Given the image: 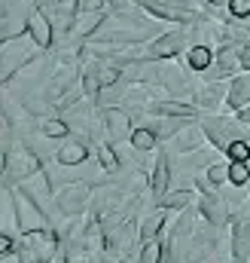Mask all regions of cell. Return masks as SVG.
Returning a JSON list of instances; mask_svg holds the SVG:
<instances>
[{
    "instance_id": "31",
    "label": "cell",
    "mask_w": 250,
    "mask_h": 263,
    "mask_svg": "<svg viewBox=\"0 0 250 263\" xmlns=\"http://www.w3.org/2000/svg\"><path fill=\"white\" fill-rule=\"evenodd\" d=\"M61 263H64V260H61Z\"/></svg>"
},
{
    "instance_id": "13",
    "label": "cell",
    "mask_w": 250,
    "mask_h": 263,
    "mask_svg": "<svg viewBox=\"0 0 250 263\" xmlns=\"http://www.w3.org/2000/svg\"><path fill=\"white\" fill-rule=\"evenodd\" d=\"M204 141H207V135L201 129V123L198 120H189L183 129L177 132L168 144H171V156H183V153H195V150H201L204 147Z\"/></svg>"
},
{
    "instance_id": "16",
    "label": "cell",
    "mask_w": 250,
    "mask_h": 263,
    "mask_svg": "<svg viewBox=\"0 0 250 263\" xmlns=\"http://www.w3.org/2000/svg\"><path fill=\"white\" fill-rule=\"evenodd\" d=\"M232 239V260L235 263H250V217L247 220H235L229 230Z\"/></svg>"
},
{
    "instance_id": "30",
    "label": "cell",
    "mask_w": 250,
    "mask_h": 263,
    "mask_svg": "<svg viewBox=\"0 0 250 263\" xmlns=\"http://www.w3.org/2000/svg\"><path fill=\"white\" fill-rule=\"evenodd\" d=\"M247 144H250V138H247Z\"/></svg>"
},
{
    "instance_id": "19",
    "label": "cell",
    "mask_w": 250,
    "mask_h": 263,
    "mask_svg": "<svg viewBox=\"0 0 250 263\" xmlns=\"http://www.w3.org/2000/svg\"><path fill=\"white\" fill-rule=\"evenodd\" d=\"M165 211H186L192 205H198V199H195V190L192 187H174V190H168L162 202H159Z\"/></svg>"
},
{
    "instance_id": "26",
    "label": "cell",
    "mask_w": 250,
    "mask_h": 263,
    "mask_svg": "<svg viewBox=\"0 0 250 263\" xmlns=\"http://www.w3.org/2000/svg\"><path fill=\"white\" fill-rule=\"evenodd\" d=\"M226 12H229V18H235V22H247L250 18V0H229V3H226Z\"/></svg>"
},
{
    "instance_id": "28",
    "label": "cell",
    "mask_w": 250,
    "mask_h": 263,
    "mask_svg": "<svg viewBox=\"0 0 250 263\" xmlns=\"http://www.w3.org/2000/svg\"><path fill=\"white\" fill-rule=\"evenodd\" d=\"M9 254H12V236L0 233V260H6Z\"/></svg>"
},
{
    "instance_id": "23",
    "label": "cell",
    "mask_w": 250,
    "mask_h": 263,
    "mask_svg": "<svg viewBox=\"0 0 250 263\" xmlns=\"http://www.w3.org/2000/svg\"><path fill=\"white\" fill-rule=\"evenodd\" d=\"M162 227H165V208L153 211V214H150V217L140 223V239H143V242H153V239H159Z\"/></svg>"
},
{
    "instance_id": "5",
    "label": "cell",
    "mask_w": 250,
    "mask_h": 263,
    "mask_svg": "<svg viewBox=\"0 0 250 263\" xmlns=\"http://www.w3.org/2000/svg\"><path fill=\"white\" fill-rule=\"evenodd\" d=\"M58 233L52 227L34 230V233H22V254L25 260H37V263H55L58 260Z\"/></svg>"
},
{
    "instance_id": "17",
    "label": "cell",
    "mask_w": 250,
    "mask_h": 263,
    "mask_svg": "<svg viewBox=\"0 0 250 263\" xmlns=\"http://www.w3.org/2000/svg\"><path fill=\"white\" fill-rule=\"evenodd\" d=\"M0 233H6V236L18 233L15 199H12V187H6V184H0Z\"/></svg>"
},
{
    "instance_id": "8",
    "label": "cell",
    "mask_w": 250,
    "mask_h": 263,
    "mask_svg": "<svg viewBox=\"0 0 250 263\" xmlns=\"http://www.w3.org/2000/svg\"><path fill=\"white\" fill-rule=\"evenodd\" d=\"M134 129V120L125 107H104L101 114V132H104V141L107 144H122L131 138Z\"/></svg>"
},
{
    "instance_id": "12",
    "label": "cell",
    "mask_w": 250,
    "mask_h": 263,
    "mask_svg": "<svg viewBox=\"0 0 250 263\" xmlns=\"http://www.w3.org/2000/svg\"><path fill=\"white\" fill-rule=\"evenodd\" d=\"M198 214H201V220H204V223H211V227H217V230L232 227L229 205L223 202V196H220L217 190H211V193H204V196L198 199Z\"/></svg>"
},
{
    "instance_id": "29",
    "label": "cell",
    "mask_w": 250,
    "mask_h": 263,
    "mask_svg": "<svg viewBox=\"0 0 250 263\" xmlns=\"http://www.w3.org/2000/svg\"><path fill=\"white\" fill-rule=\"evenodd\" d=\"M235 117H238V120H241V123H244V126H250V107H244V110H238V114H235Z\"/></svg>"
},
{
    "instance_id": "18",
    "label": "cell",
    "mask_w": 250,
    "mask_h": 263,
    "mask_svg": "<svg viewBox=\"0 0 250 263\" xmlns=\"http://www.w3.org/2000/svg\"><path fill=\"white\" fill-rule=\"evenodd\" d=\"M192 73H207L214 65V46H204V43H192L186 49V55L180 59Z\"/></svg>"
},
{
    "instance_id": "22",
    "label": "cell",
    "mask_w": 250,
    "mask_h": 263,
    "mask_svg": "<svg viewBox=\"0 0 250 263\" xmlns=\"http://www.w3.org/2000/svg\"><path fill=\"white\" fill-rule=\"evenodd\" d=\"M40 132H43L46 138H52V141L70 138V126H67L64 117H46V120H40Z\"/></svg>"
},
{
    "instance_id": "24",
    "label": "cell",
    "mask_w": 250,
    "mask_h": 263,
    "mask_svg": "<svg viewBox=\"0 0 250 263\" xmlns=\"http://www.w3.org/2000/svg\"><path fill=\"white\" fill-rule=\"evenodd\" d=\"M229 184L247 187L250 184V162H229Z\"/></svg>"
},
{
    "instance_id": "2",
    "label": "cell",
    "mask_w": 250,
    "mask_h": 263,
    "mask_svg": "<svg viewBox=\"0 0 250 263\" xmlns=\"http://www.w3.org/2000/svg\"><path fill=\"white\" fill-rule=\"evenodd\" d=\"M40 55V49L31 43V37L22 31V34H12L0 43V70L6 77H12L15 70H22L25 65H31L34 59Z\"/></svg>"
},
{
    "instance_id": "9",
    "label": "cell",
    "mask_w": 250,
    "mask_h": 263,
    "mask_svg": "<svg viewBox=\"0 0 250 263\" xmlns=\"http://www.w3.org/2000/svg\"><path fill=\"white\" fill-rule=\"evenodd\" d=\"M226 95H229V80H204V83H198L192 104L204 114H217L226 104Z\"/></svg>"
},
{
    "instance_id": "7",
    "label": "cell",
    "mask_w": 250,
    "mask_h": 263,
    "mask_svg": "<svg viewBox=\"0 0 250 263\" xmlns=\"http://www.w3.org/2000/svg\"><path fill=\"white\" fill-rule=\"evenodd\" d=\"M25 34L31 37V43H34L40 52L52 49V46H55V37H58V31H55L52 18H49L40 6H34V9H31V15H28V22H25Z\"/></svg>"
},
{
    "instance_id": "10",
    "label": "cell",
    "mask_w": 250,
    "mask_h": 263,
    "mask_svg": "<svg viewBox=\"0 0 250 263\" xmlns=\"http://www.w3.org/2000/svg\"><path fill=\"white\" fill-rule=\"evenodd\" d=\"M89 196H92V187L86 181H70V184H61V190H55V205H58V211L73 217V214L86 211Z\"/></svg>"
},
{
    "instance_id": "20",
    "label": "cell",
    "mask_w": 250,
    "mask_h": 263,
    "mask_svg": "<svg viewBox=\"0 0 250 263\" xmlns=\"http://www.w3.org/2000/svg\"><path fill=\"white\" fill-rule=\"evenodd\" d=\"M201 175H204V181L211 184V190L226 187V184H229V159H217V162H211Z\"/></svg>"
},
{
    "instance_id": "15",
    "label": "cell",
    "mask_w": 250,
    "mask_h": 263,
    "mask_svg": "<svg viewBox=\"0 0 250 263\" xmlns=\"http://www.w3.org/2000/svg\"><path fill=\"white\" fill-rule=\"evenodd\" d=\"M226 107L229 110H244L250 107V70L244 73H238V77H232L229 80V95H226Z\"/></svg>"
},
{
    "instance_id": "1",
    "label": "cell",
    "mask_w": 250,
    "mask_h": 263,
    "mask_svg": "<svg viewBox=\"0 0 250 263\" xmlns=\"http://www.w3.org/2000/svg\"><path fill=\"white\" fill-rule=\"evenodd\" d=\"M198 123H201V129L207 135V141H211V147L214 150H220V153H226V147L232 144V141H247L250 138V126H244L238 117H220V114H204V117H198Z\"/></svg>"
},
{
    "instance_id": "4",
    "label": "cell",
    "mask_w": 250,
    "mask_h": 263,
    "mask_svg": "<svg viewBox=\"0 0 250 263\" xmlns=\"http://www.w3.org/2000/svg\"><path fill=\"white\" fill-rule=\"evenodd\" d=\"M192 46V37H189V28H171L165 34H159L156 40L147 43V62H171V59H180L183 49Z\"/></svg>"
},
{
    "instance_id": "25",
    "label": "cell",
    "mask_w": 250,
    "mask_h": 263,
    "mask_svg": "<svg viewBox=\"0 0 250 263\" xmlns=\"http://www.w3.org/2000/svg\"><path fill=\"white\" fill-rule=\"evenodd\" d=\"M229 162H250V144L241 138V141H232L229 147H226V153H223Z\"/></svg>"
},
{
    "instance_id": "3",
    "label": "cell",
    "mask_w": 250,
    "mask_h": 263,
    "mask_svg": "<svg viewBox=\"0 0 250 263\" xmlns=\"http://www.w3.org/2000/svg\"><path fill=\"white\" fill-rule=\"evenodd\" d=\"M40 168H43V159H40L31 147H25V144H12V147L6 150L3 184H6V187H18L25 178H31V175L40 172Z\"/></svg>"
},
{
    "instance_id": "11",
    "label": "cell",
    "mask_w": 250,
    "mask_h": 263,
    "mask_svg": "<svg viewBox=\"0 0 250 263\" xmlns=\"http://www.w3.org/2000/svg\"><path fill=\"white\" fill-rule=\"evenodd\" d=\"M52 184H55V181L49 178V172H46V168H40V172H34L31 178H25V181L18 184V190H25L28 196H31L40 208H43V211H46V214H49V205L55 202V187H52Z\"/></svg>"
},
{
    "instance_id": "14",
    "label": "cell",
    "mask_w": 250,
    "mask_h": 263,
    "mask_svg": "<svg viewBox=\"0 0 250 263\" xmlns=\"http://www.w3.org/2000/svg\"><path fill=\"white\" fill-rule=\"evenodd\" d=\"M92 156V147L86 138H64L55 150V165H82L86 159Z\"/></svg>"
},
{
    "instance_id": "27",
    "label": "cell",
    "mask_w": 250,
    "mask_h": 263,
    "mask_svg": "<svg viewBox=\"0 0 250 263\" xmlns=\"http://www.w3.org/2000/svg\"><path fill=\"white\" fill-rule=\"evenodd\" d=\"M107 0H76V12H104Z\"/></svg>"
},
{
    "instance_id": "21",
    "label": "cell",
    "mask_w": 250,
    "mask_h": 263,
    "mask_svg": "<svg viewBox=\"0 0 250 263\" xmlns=\"http://www.w3.org/2000/svg\"><path fill=\"white\" fill-rule=\"evenodd\" d=\"M128 144H131V150H137V153H153L156 144H159V138L147 129V126H134V129H131V138H128Z\"/></svg>"
},
{
    "instance_id": "6",
    "label": "cell",
    "mask_w": 250,
    "mask_h": 263,
    "mask_svg": "<svg viewBox=\"0 0 250 263\" xmlns=\"http://www.w3.org/2000/svg\"><path fill=\"white\" fill-rule=\"evenodd\" d=\"M12 199H15V217H18V233H34V230H43V227H52L49 223V214L28 196L25 190L12 187Z\"/></svg>"
}]
</instances>
